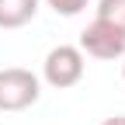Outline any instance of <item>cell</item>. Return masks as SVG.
Instances as JSON below:
<instances>
[{"label":"cell","instance_id":"obj_1","mask_svg":"<svg viewBox=\"0 0 125 125\" xmlns=\"http://www.w3.org/2000/svg\"><path fill=\"white\" fill-rule=\"evenodd\" d=\"M42 97V80L31 70L7 66L0 70V111H24Z\"/></svg>","mask_w":125,"mask_h":125},{"label":"cell","instance_id":"obj_2","mask_svg":"<svg viewBox=\"0 0 125 125\" xmlns=\"http://www.w3.org/2000/svg\"><path fill=\"white\" fill-rule=\"evenodd\" d=\"M42 76L56 90L76 87L83 80V52L76 45H56V49H49V56L42 62Z\"/></svg>","mask_w":125,"mask_h":125},{"label":"cell","instance_id":"obj_3","mask_svg":"<svg viewBox=\"0 0 125 125\" xmlns=\"http://www.w3.org/2000/svg\"><path fill=\"white\" fill-rule=\"evenodd\" d=\"M80 52L94 56V59H122L125 56V31L108 24L101 18H94L83 31H80Z\"/></svg>","mask_w":125,"mask_h":125},{"label":"cell","instance_id":"obj_4","mask_svg":"<svg viewBox=\"0 0 125 125\" xmlns=\"http://www.w3.org/2000/svg\"><path fill=\"white\" fill-rule=\"evenodd\" d=\"M38 14V0H0V28L14 31L24 28L28 21H35Z\"/></svg>","mask_w":125,"mask_h":125},{"label":"cell","instance_id":"obj_5","mask_svg":"<svg viewBox=\"0 0 125 125\" xmlns=\"http://www.w3.org/2000/svg\"><path fill=\"white\" fill-rule=\"evenodd\" d=\"M97 18L125 31V0H97Z\"/></svg>","mask_w":125,"mask_h":125},{"label":"cell","instance_id":"obj_6","mask_svg":"<svg viewBox=\"0 0 125 125\" xmlns=\"http://www.w3.org/2000/svg\"><path fill=\"white\" fill-rule=\"evenodd\" d=\"M49 7L56 14H62V18H73V14H80L87 7V0H49Z\"/></svg>","mask_w":125,"mask_h":125},{"label":"cell","instance_id":"obj_7","mask_svg":"<svg viewBox=\"0 0 125 125\" xmlns=\"http://www.w3.org/2000/svg\"><path fill=\"white\" fill-rule=\"evenodd\" d=\"M101 125H125V115H111V118H104Z\"/></svg>","mask_w":125,"mask_h":125},{"label":"cell","instance_id":"obj_8","mask_svg":"<svg viewBox=\"0 0 125 125\" xmlns=\"http://www.w3.org/2000/svg\"><path fill=\"white\" fill-rule=\"evenodd\" d=\"M122 80H125V62H122Z\"/></svg>","mask_w":125,"mask_h":125}]
</instances>
